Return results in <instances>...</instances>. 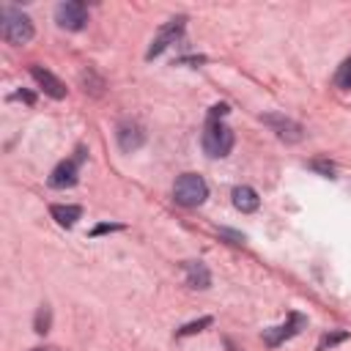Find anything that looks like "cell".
Masks as SVG:
<instances>
[{
  "label": "cell",
  "instance_id": "cell-1",
  "mask_svg": "<svg viewBox=\"0 0 351 351\" xmlns=\"http://www.w3.org/2000/svg\"><path fill=\"white\" fill-rule=\"evenodd\" d=\"M228 110H230L228 104H214L208 110V118H206V129H203L200 143H203V151L211 159H222V156H228L233 151V132L222 121L228 115Z\"/></svg>",
  "mask_w": 351,
  "mask_h": 351
},
{
  "label": "cell",
  "instance_id": "cell-2",
  "mask_svg": "<svg viewBox=\"0 0 351 351\" xmlns=\"http://www.w3.org/2000/svg\"><path fill=\"white\" fill-rule=\"evenodd\" d=\"M0 30H3V38L8 44H27L33 38V33H36L33 30V19L25 11L14 8V5H3L0 8Z\"/></svg>",
  "mask_w": 351,
  "mask_h": 351
},
{
  "label": "cell",
  "instance_id": "cell-3",
  "mask_svg": "<svg viewBox=\"0 0 351 351\" xmlns=\"http://www.w3.org/2000/svg\"><path fill=\"white\" fill-rule=\"evenodd\" d=\"M173 197H176L178 206L195 208V206H200V203L208 197V184H206L203 176H197V173H184V176L176 178Z\"/></svg>",
  "mask_w": 351,
  "mask_h": 351
},
{
  "label": "cell",
  "instance_id": "cell-4",
  "mask_svg": "<svg viewBox=\"0 0 351 351\" xmlns=\"http://www.w3.org/2000/svg\"><path fill=\"white\" fill-rule=\"evenodd\" d=\"M55 22L63 30H82L88 22V8L80 0H63L55 5Z\"/></svg>",
  "mask_w": 351,
  "mask_h": 351
},
{
  "label": "cell",
  "instance_id": "cell-5",
  "mask_svg": "<svg viewBox=\"0 0 351 351\" xmlns=\"http://www.w3.org/2000/svg\"><path fill=\"white\" fill-rule=\"evenodd\" d=\"M304 326H307V318H304L302 313H291L285 324L271 326V329H263V343H266V346H271V348H277V346H282L285 340L296 337Z\"/></svg>",
  "mask_w": 351,
  "mask_h": 351
},
{
  "label": "cell",
  "instance_id": "cell-6",
  "mask_svg": "<svg viewBox=\"0 0 351 351\" xmlns=\"http://www.w3.org/2000/svg\"><path fill=\"white\" fill-rule=\"evenodd\" d=\"M184 25H186V16H173L167 25H162V27H159V33H156V38L151 41V47H148L145 58L151 60V58L162 55V52H165L170 44H176V38L184 33Z\"/></svg>",
  "mask_w": 351,
  "mask_h": 351
},
{
  "label": "cell",
  "instance_id": "cell-7",
  "mask_svg": "<svg viewBox=\"0 0 351 351\" xmlns=\"http://www.w3.org/2000/svg\"><path fill=\"white\" fill-rule=\"evenodd\" d=\"M82 156H85V148L80 145L74 159H63V162L49 173V186H55V189L74 186V184H77V176H80V162H82Z\"/></svg>",
  "mask_w": 351,
  "mask_h": 351
},
{
  "label": "cell",
  "instance_id": "cell-8",
  "mask_svg": "<svg viewBox=\"0 0 351 351\" xmlns=\"http://www.w3.org/2000/svg\"><path fill=\"white\" fill-rule=\"evenodd\" d=\"M115 137H118V148L126 151V154H132V151H137L145 143V129L137 121H121Z\"/></svg>",
  "mask_w": 351,
  "mask_h": 351
},
{
  "label": "cell",
  "instance_id": "cell-9",
  "mask_svg": "<svg viewBox=\"0 0 351 351\" xmlns=\"http://www.w3.org/2000/svg\"><path fill=\"white\" fill-rule=\"evenodd\" d=\"M30 74H33V80L41 85V90H44L47 96H52V99H63V96H66V85H63L52 71L41 69V66H30Z\"/></svg>",
  "mask_w": 351,
  "mask_h": 351
},
{
  "label": "cell",
  "instance_id": "cell-10",
  "mask_svg": "<svg viewBox=\"0 0 351 351\" xmlns=\"http://www.w3.org/2000/svg\"><path fill=\"white\" fill-rule=\"evenodd\" d=\"M263 121L277 132L280 140H285V143H299V140H302V126H299L296 121L282 118V115H266Z\"/></svg>",
  "mask_w": 351,
  "mask_h": 351
},
{
  "label": "cell",
  "instance_id": "cell-11",
  "mask_svg": "<svg viewBox=\"0 0 351 351\" xmlns=\"http://www.w3.org/2000/svg\"><path fill=\"white\" fill-rule=\"evenodd\" d=\"M184 274L189 288H208L211 285V271L203 261H184Z\"/></svg>",
  "mask_w": 351,
  "mask_h": 351
},
{
  "label": "cell",
  "instance_id": "cell-12",
  "mask_svg": "<svg viewBox=\"0 0 351 351\" xmlns=\"http://www.w3.org/2000/svg\"><path fill=\"white\" fill-rule=\"evenodd\" d=\"M233 206L241 211V214H252V211H258V206H261V197H258V192L252 189V186H236L233 189Z\"/></svg>",
  "mask_w": 351,
  "mask_h": 351
},
{
  "label": "cell",
  "instance_id": "cell-13",
  "mask_svg": "<svg viewBox=\"0 0 351 351\" xmlns=\"http://www.w3.org/2000/svg\"><path fill=\"white\" fill-rule=\"evenodd\" d=\"M49 214H52V219L60 225V228H71L80 217H82V206H71V203H55L52 208H49Z\"/></svg>",
  "mask_w": 351,
  "mask_h": 351
},
{
  "label": "cell",
  "instance_id": "cell-14",
  "mask_svg": "<svg viewBox=\"0 0 351 351\" xmlns=\"http://www.w3.org/2000/svg\"><path fill=\"white\" fill-rule=\"evenodd\" d=\"M49 326H52V310H49V304H41V307L36 310L33 329H36L38 335H47V332H49Z\"/></svg>",
  "mask_w": 351,
  "mask_h": 351
},
{
  "label": "cell",
  "instance_id": "cell-15",
  "mask_svg": "<svg viewBox=\"0 0 351 351\" xmlns=\"http://www.w3.org/2000/svg\"><path fill=\"white\" fill-rule=\"evenodd\" d=\"M335 85H337L340 90H348V88H351V58H346V60L337 66V71H335Z\"/></svg>",
  "mask_w": 351,
  "mask_h": 351
},
{
  "label": "cell",
  "instance_id": "cell-16",
  "mask_svg": "<svg viewBox=\"0 0 351 351\" xmlns=\"http://www.w3.org/2000/svg\"><path fill=\"white\" fill-rule=\"evenodd\" d=\"M211 315H203V318H197V321H192V324H184L178 332H176V337H186V335H195V332H203L206 326H211Z\"/></svg>",
  "mask_w": 351,
  "mask_h": 351
},
{
  "label": "cell",
  "instance_id": "cell-17",
  "mask_svg": "<svg viewBox=\"0 0 351 351\" xmlns=\"http://www.w3.org/2000/svg\"><path fill=\"white\" fill-rule=\"evenodd\" d=\"M343 340H348V332H326V335L321 337V343H318L315 351H326V348H332V346H337V343H343Z\"/></svg>",
  "mask_w": 351,
  "mask_h": 351
},
{
  "label": "cell",
  "instance_id": "cell-18",
  "mask_svg": "<svg viewBox=\"0 0 351 351\" xmlns=\"http://www.w3.org/2000/svg\"><path fill=\"white\" fill-rule=\"evenodd\" d=\"M110 230H123V225H118V222H101V225H96L90 230V236H101V233H110Z\"/></svg>",
  "mask_w": 351,
  "mask_h": 351
},
{
  "label": "cell",
  "instance_id": "cell-19",
  "mask_svg": "<svg viewBox=\"0 0 351 351\" xmlns=\"http://www.w3.org/2000/svg\"><path fill=\"white\" fill-rule=\"evenodd\" d=\"M219 233H222L225 239H230V244H244V236H241V233H236V230H228V228H222Z\"/></svg>",
  "mask_w": 351,
  "mask_h": 351
},
{
  "label": "cell",
  "instance_id": "cell-20",
  "mask_svg": "<svg viewBox=\"0 0 351 351\" xmlns=\"http://www.w3.org/2000/svg\"><path fill=\"white\" fill-rule=\"evenodd\" d=\"M313 167H315V170H321L324 176H332V173H335V167H332L329 162H321V159H315V162H313Z\"/></svg>",
  "mask_w": 351,
  "mask_h": 351
},
{
  "label": "cell",
  "instance_id": "cell-21",
  "mask_svg": "<svg viewBox=\"0 0 351 351\" xmlns=\"http://www.w3.org/2000/svg\"><path fill=\"white\" fill-rule=\"evenodd\" d=\"M33 351H49V348H33Z\"/></svg>",
  "mask_w": 351,
  "mask_h": 351
}]
</instances>
